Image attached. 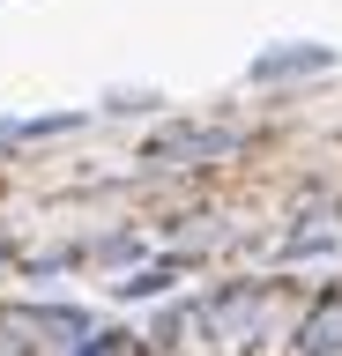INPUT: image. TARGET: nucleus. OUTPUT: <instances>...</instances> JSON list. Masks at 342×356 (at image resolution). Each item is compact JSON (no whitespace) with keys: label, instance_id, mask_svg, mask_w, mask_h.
I'll use <instances>...</instances> for the list:
<instances>
[{"label":"nucleus","instance_id":"1","mask_svg":"<svg viewBox=\"0 0 342 356\" xmlns=\"http://www.w3.org/2000/svg\"><path fill=\"white\" fill-rule=\"evenodd\" d=\"M216 156H231V134L216 127H171L149 141V156L141 163H164V171H179V163H216Z\"/></svg>","mask_w":342,"mask_h":356},{"label":"nucleus","instance_id":"2","mask_svg":"<svg viewBox=\"0 0 342 356\" xmlns=\"http://www.w3.org/2000/svg\"><path fill=\"white\" fill-rule=\"evenodd\" d=\"M342 349V297H320L313 319L297 327V356H335Z\"/></svg>","mask_w":342,"mask_h":356},{"label":"nucleus","instance_id":"3","mask_svg":"<svg viewBox=\"0 0 342 356\" xmlns=\"http://www.w3.org/2000/svg\"><path fill=\"white\" fill-rule=\"evenodd\" d=\"M75 356H149V349H141L134 334H119V327H104V334H90V341H82V349H75Z\"/></svg>","mask_w":342,"mask_h":356},{"label":"nucleus","instance_id":"4","mask_svg":"<svg viewBox=\"0 0 342 356\" xmlns=\"http://www.w3.org/2000/svg\"><path fill=\"white\" fill-rule=\"evenodd\" d=\"M171 275H179V260L141 267V275H127V282H119V297H157V289H171Z\"/></svg>","mask_w":342,"mask_h":356}]
</instances>
